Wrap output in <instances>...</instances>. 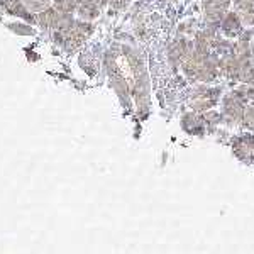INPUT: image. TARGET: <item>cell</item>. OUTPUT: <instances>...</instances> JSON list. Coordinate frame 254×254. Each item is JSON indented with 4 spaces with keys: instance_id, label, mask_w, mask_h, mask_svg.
<instances>
[{
    "instance_id": "3957f363",
    "label": "cell",
    "mask_w": 254,
    "mask_h": 254,
    "mask_svg": "<svg viewBox=\"0 0 254 254\" xmlns=\"http://www.w3.org/2000/svg\"><path fill=\"white\" fill-rule=\"evenodd\" d=\"M60 14L61 12L58 10H44L43 14L39 15V22H41V26H44V27H53V26H58V22H60Z\"/></svg>"
},
{
    "instance_id": "52a82bcc",
    "label": "cell",
    "mask_w": 254,
    "mask_h": 254,
    "mask_svg": "<svg viewBox=\"0 0 254 254\" xmlns=\"http://www.w3.org/2000/svg\"><path fill=\"white\" fill-rule=\"evenodd\" d=\"M248 119H251V122H248V126H254V107L248 110Z\"/></svg>"
},
{
    "instance_id": "7a4b0ae2",
    "label": "cell",
    "mask_w": 254,
    "mask_h": 254,
    "mask_svg": "<svg viewBox=\"0 0 254 254\" xmlns=\"http://www.w3.org/2000/svg\"><path fill=\"white\" fill-rule=\"evenodd\" d=\"M229 0H205V10L210 20L222 19L225 9H227Z\"/></svg>"
},
{
    "instance_id": "6da1fadb",
    "label": "cell",
    "mask_w": 254,
    "mask_h": 254,
    "mask_svg": "<svg viewBox=\"0 0 254 254\" xmlns=\"http://www.w3.org/2000/svg\"><path fill=\"white\" fill-rule=\"evenodd\" d=\"M234 153L244 161H254V136H246L234 142Z\"/></svg>"
},
{
    "instance_id": "5b68a950",
    "label": "cell",
    "mask_w": 254,
    "mask_h": 254,
    "mask_svg": "<svg viewBox=\"0 0 254 254\" xmlns=\"http://www.w3.org/2000/svg\"><path fill=\"white\" fill-rule=\"evenodd\" d=\"M3 7L10 12V14H15V15H20V17H27V14H24V7L20 5L19 0H3Z\"/></svg>"
},
{
    "instance_id": "277c9868",
    "label": "cell",
    "mask_w": 254,
    "mask_h": 254,
    "mask_svg": "<svg viewBox=\"0 0 254 254\" xmlns=\"http://www.w3.org/2000/svg\"><path fill=\"white\" fill-rule=\"evenodd\" d=\"M224 31L231 36H236L241 31L239 27V19L236 17V14H229L224 20Z\"/></svg>"
},
{
    "instance_id": "8992f818",
    "label": "cell",
    "mask_w": 254,
    "mask_h": 254,
    "mask_svg": "<svg viewBox=\"0 0 254 254\" xmlns=\"http://www.w3.org/2000/svg\"><path fill=\"white\" fill-rule=\"evenodd\" d=\"M75 5H76V0H56L55 9L61 12V14H68V12L75 9Z\"/></svg>"
}]
</instances>
